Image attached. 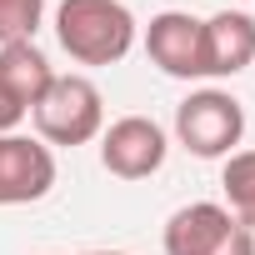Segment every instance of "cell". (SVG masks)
Wrapping results in <instances>:
<instances>
[{"instance_id": "cell-1", "label": "cell", "mask_w": 255, "mask_h": 255, "mask_svg": "<svg viewBox=\"0 0 255 255\" xmlns=\"http://www.w3.org/2000/svg\"><path fill=\"white\" fill-rule=\"evenodd\" d=\"M135 15L125 0H60L55 40L75 65H120L135 50Z\"/></svg>"}, {"instance_id": "cell-2", "label": "cell", "mask_w": 255, "mask_h": 255, "mask_svg": "<svg viewBox=\"0 0 255 255\" xmlns=\"http://www.w3.org/2000/svg\"><path fill=\"white\" fill-rule=\"evenodd\" d=\"M30 120H35V130H40V140L50 150L55 145L75 150V145L100 140V130H105V95H100V85L90 75L70 70V75L50 80V90L40 95V105L30 110Z\"/></svg>"}, {"instance_id": "cell-3", "label": "cell", "mask_w": 255, "mask_h": 255, "mask_svg": "<svg viewBox=\"0 0 255 255\" xmlns=\"http://www.w3.org/2000/svg\"><path fill=\"white\" fill-rule=\"evenodd\" d=\"M240 140H245V105L230 90L205 85L175 105V145H185L195 160H225L240 150Z\"/></svg>"}, {"instance_id": "cell-4", "label": "cell", "mask_w": 255, "mask_h": 255, "mask_svg": "<svg viewBox=\"0 0 255 255\" xmlns=\"http://www.w3.org/2000/svg\"><path fill=\"white\" fill-rule=\"evenodd\" d=\"M170 155V135L150 115H120L100 130V165L115 180H150Z\"/></svg>"}, {"instance_id": "cell-5", "label": "cell", "mask_w": 255, "mask_h": 255, "mask_svg": "<svg viewBox=\"0 0 255 255\" xmlns=\"http://www.w3.org/2000/svg\"><path fill=\"white\" fill-rule=\"evenodd\" d=\"M55 150L40 135H0V205H35L55 190Z\"/></svg>"}, {"instance_id": "cell-6", "label": "cell", "mask_w": 255, "mask_h": 255, "mask_svg": "<svg viewBox=\"0 0 255 255\" xmlns=\"http://www.w3.org/2000/svg\"><path fill=\"white\" fill-rule=\"evenodd\" d=\"M145 55L170 80H205L200 15H190V10H160V15H150V25H145Z\"/></svg>"}, {"instance_id": "cell-7", "label": "cell", "mask_w": 255, "mask_h": 255, "mask_svg": "<svg viewBox=\"0 0 255 255\" xmlns=\"http://www.w3.org/2000/svg\"><path fill=\"white\" fill-rule=\"evenodd\" d=\"M200 55H205V75L225 80L255 65V15L245 10H215L210 20H200Z\"/></svg>"}, {"instance_id": "cell-8", "label": "cell", "mask_w": 255, "mask_h": 255, "mask_svg": "<svg viewBox=\"0 0 255 255\" xmlns=\"http://www.w3.org/2000/svg\"><path fill=\"white\" fill-rule=\"evenodd\" d=\"M230 230H235V215L220 200H190L165 220L160 245H165V255H210Z\"/></svg>"}, {"instance_id": "cell-9", "label": "cell", "mask_w": 255, "mask_h": 255, "mask_svg": "<svg viewBox=\"0 0 255 255\" xmlns=\"http://www.w3.org/2000/svg\"><path fill=\"white\" fill-rule=\"evenodd\" d=\"M0 80L25 100V110H35L55 80V65L45 60V50L35 40H10V45H0Z\"/></svg>"}, {"instance_id": "cell-10", "label": "cell", "mask_w": 255, "mask_h": 255, "mask_svg": "<svg viewBox=\"0 0 255 255\" xmlns=\"http://www.w3.org/2000/svg\"><path fill=\"white\" fill-rule=\"evenodd\" d=\"M220 190H225V210L235 215V225H245L255 235V150H235L220 165Z\"/></svg>"}, {"instance_id": "cell-11", "label": "cell", "mask_w": 255, "mask_h": 255, "mask_svg": "<svg viewBox=\"0 0 255 255\" xmlns=\"http://www.w3.org/2000/svg\"><path fill=\"white\" fill-rule=\"evenodd\" d=\"M40 25H45V0H0V45L35 40Z\"/></svg>"}, {"instance_id": "cell-12", "label": "cell", "mask_w": 255, "mask_h": 255, "mask_svg": "<svg viewBox=\"0 0 255 255\" xmlns=\"http://www.w3.org/2000/svg\"><path fill=\"white\" fill-rule=\"evenodd\" d=\"M25 115H30V110H25V100H20L5 80H0V135H15L20 125H25Z\"/></svg>"}, {"instance_id": "cell-13", "label": "cell", "mask_w": 255, "mask_h": 255, "mask_svg": "<svg viewBox=\"0 0 255 255\" xmlns=\"http://www.w3.org/2000/svg\"><path fill=\"white\" fill-rule=\"evenodd\" d=\"M210 255H255V235H250L245 225H235V230H230V235H225Z\"/></svg>"}, {"instance_id": "cell-14", "label": "cell", "mask_w": 255, "mask_h": 255, "mask_svg": "<svg viewBox=\"0 0 255 255\" xmlns=\"http://www.w3.org/2000/svg\"><path fill=\"white\" fill-rule=\"evenodd\" d=\"M80 255H125V250H80Z\"/></svg>"}]
</instances>
